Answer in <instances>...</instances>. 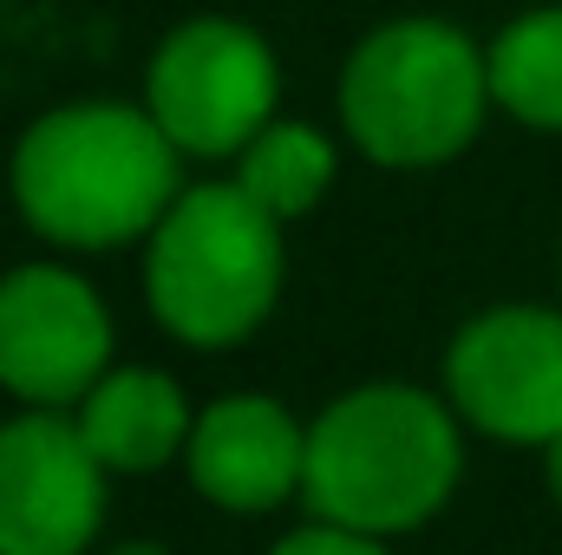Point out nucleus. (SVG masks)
I'll list each match as a JSON object with an SVG mask.
<instances>
[{"label": "nucleus", "mask_w": 562, "mask_h": 555, "mask_svg": "<svg viewBox=\"0 0 562 555\" xmlns=\"http://www.w3.org/2000/svg\"><path fill=\"white\" fill-rule=\"evenodd\" d=\"M112 373V314L92 281L53 262L0 275V386L33 412L79 406Z\"/></svg>", "instance_id": "obj_7"}, {"label": "nucleus", "mask_w": 562, "mask_h": 555, "mask_svg": "<svg viewBox=\"0 0 562 555\" xmlns=\"http://www.w3.org/2000/svg\"><path fill=\"white\" fill-rule=\"evenodd\" d=\"M458 477V418L419 386H353L307 424L301 497L321 523L360 536H406L451 503Z\"/></svg>", "instance_id": "obj_2"}, {"label": "nucleus", "mask_w": 562, "mask_h": 555, "mask_svg": "<svg viewBox=\"0 0 562 555\" xmlns=\"http://www.w3.org/2000/svg\"><path fill=\"white\" fill-rule=\"evenodd\" d=\"M105 464L79 418L26 412L0 424V555H86L105 523Z\"/></svg>", "instance_id": "obj_8"}, {"label": "nucleus", "mask_w": 562, "mask_h": 555, "mask_svg": "<svg viewBox=\"0 0 562 555\" xmlns=\"http://www.w3.org/2000/svg\"><path fill=\"white\" fill-rule=\"evenodd\" d=\"M276 53L243 20H183L144 72V112L183 157H243L276 125Z\"/></svg>", "instance_id": "obj_5"}, {"label": "nucleus", "mask_w": 562, "mask_h": 555, "mask_svg": "<svg viewBox=\"0 0 562 555\" xmlns=\"http://www.w3.org/2000/svg\"><path fill=\"white\" fill-rule=\"evenodd\" d=\"M177 157L144 105H53L13 144V203L59 249H119L150 236L183 196Z\"/></svg>", "instance_id": "obj_1"}, {"label": "nucleus", "mask_w": 562, "mask_h": 555, "mask_svg": "<svg viewBox=\"0 0 562 555\" xmlns=\"http://www.w3.org/2000/svg\"><path fill=\"white\" fill-rule=\"evenodd\" d=\"M491 105L530 132H562V7H537L491 39Z\"/></svg>", "instance_id": "obj_11"}, {"label": "nucleus", "mask_w": 562, "mask_h": 555, "mask_svg": "<svg viewBox=\"0 0 562 555\" xmlns=\"http://www.w3.org/2000/svg\"><path fill=\"white\" fill-rule=\"evenodd\" d=\"M190 484L236 517H262L288 503L307 477V431L288 406L262 393H229L210 412H196V431L183 444Z\"/></svg>", "instance_id": "obj_9"}, {"label": "nucleus", "mask_w": 562, "mask_h": 555, "mask_svg": "<svg viewBox=\"0 0 562 555\" xmlns=\"http://www.w3.org/2000/svg\"><path fill=\"white\" fill-rule=\"evenodd\" d=\"M79 431L92 444V457L105 471H125V477H144V471H164L190 431H196V412L183 399V386L170 373H150V366H112L86 399H79Z\"/></svg>", "instance_id": "obj_10"}, {"label": "nucleus", "mask_w": 562, "mask_h": 555, "mask_svg": "<svg viewBox=\"0 0 562 555\" xmlns=\"http://www.w3.org/2000/svg\"><path fill=\"white\" fill-rule=\"evenodd\" d=\"M451 412L504 444H557L562 438V314L504 301L458 327L445 353Z\"/></svg>", "instance_id": "obj_6"}, {"label": "nucleus", "mask_w": 562, "mask_h": 555, "mask_svg": "<svg viewBox=\"0 0 562 555\" xmlns=\"http://www.w3.org/2000/svg\"><path fill=\"white\" fill-rule=\"evenodd\" d=\"M281 223L229 177L196 183L150 229L144 294L164 333L183 347H236L281 301Z\"/></svg>", "instance_id": "obj_4"}, {"label": "nucleus", "mask_w": 562, "mask_h": 555, "mask_svg": "<svg viewBox=\"0 0 562 555\" xmlns=\"http://www.w3.org/2000/svg\"><path fill=\"white\" fill-rule=\"evenodd\" d=\"M112 555H170V550H157V543H125V550H112Z\"/></svg>", "instance_id": "obj_15"}, {"label": "nucleus", "mask_w": 562, "mask_h": 555, "mask_svg": "<svg viewBox=\"0 0 562 555\" xmlns=\"http://www.w3.org/2000/svg\"><path fill=\"white\" fill-rule=\"evenodd\" d=\"M236 183L276 216V223H294L307 216L327 183H334V144L321 138L314 125H294V118H276L262 138L236 157Z\"/></svg>", "instance_id": "obj_12"}, {"label": "nucleus", "mask_w": 562, "mask_h": 555, "mask_svg": "<svg viewBox=\"0 0 562 555\" xmlns=\"http://www.w3.org/2000/svg\"><path fill=\"white\" fill-rule=\"evenodd\" d=\"M276 555H386V536H360V530H340V523H301L276 543Z\"/></svg>", "instance_id": "obj_13"}, {"label": "nucleus", "mask_w": 562, "mask_h": 555, "mask_svg": "<svg viewBox=\"0 0 562 555\" xmlns=\"http://www.w3.org/2000/svg\"><path fill=\"white\" fill-rule=\"evenodd\" d=\"M491 112V59L451 20H386L340 72V125L386 170H438Z\"/></svg>", "instance_id": "obj_3"}, {"label": "nucleus", "mask_w": 562, "mask_h": 555, "mask_svg": "<svg viewBox=\"0 0 562 555\" xmlns=\"http://www.w3.org/2000/svg\"><path fill=\"white\" fill-rule=\"evenodd\" d=\"M543 477H550V497L562 503V438L557 444H543Z\"/></svg>", "instance_id": "obj_14"}]
</instances>
